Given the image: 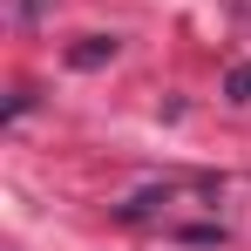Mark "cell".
<instances>
[{
  "label": "cell",
  "mask_w": 251,
  "mask_h": 251,
  "mask_svg": "<svg viewBox=\"0 0 251 251\" xmlns=\"http://www.w3.org/2000/svg\"><path fill=\"white\" fill-rule=\"evenodd\" d=\"M21 14H27V21H41V14H48V0H21Z\"/></svg>",
  "instance_id": "obj_3"
},
{
  "label": "cell",
  "mask_w": 251,
  "mask_h": 251,
  "mask_svg": "<svg viewBox=\"0 0 251 251\" xmlns=\"http://www.w3.org/2000/svg\"><path fill=\"white\" fill-rule=\"evenodd\" d=\"M109 54H116V34H88L82 48H68V61H75V68H102Z\"/></svg>",
  "instance_id": "obj_1"
},
{
  "label": "cell",
  "mask_w": 251,
  "mask_h": 251,
  "mask_svg": "<svg viewBox=\"0 0 251 251\" xmlns=\"http://www.w3.org/2000/svg\"><path fill=\"white\" fill-rule=\"evenodd\" d=\"M224 95H231V102H251V61H238V68L224 75Z\"/></svg>",
  "instance_id": "obj_2"
}]
</instances>
